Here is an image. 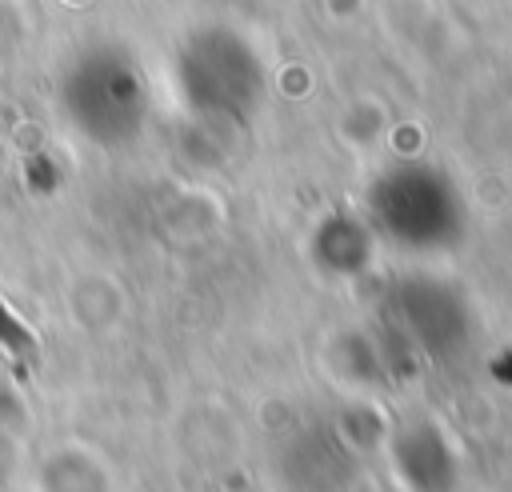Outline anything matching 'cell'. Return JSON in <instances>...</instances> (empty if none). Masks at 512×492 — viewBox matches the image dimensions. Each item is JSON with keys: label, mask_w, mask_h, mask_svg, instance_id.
<instances>
[{"label": "cell", "mask_w": 512, "mask_h": 492, "mask_svg": "<svg viewBox=\"0 0 512 492\" xmlns=\"http://www.w3.org/2000/svg\"><path fill=\"white\" fill-rule=\"evenodd\" d=\"M0 344H4L12 356H28V352L36 348L32 332H28V328H24V324H20L4 304H0Z\"/></svg>", "instance_id": "cell-1"}]
</instances>
